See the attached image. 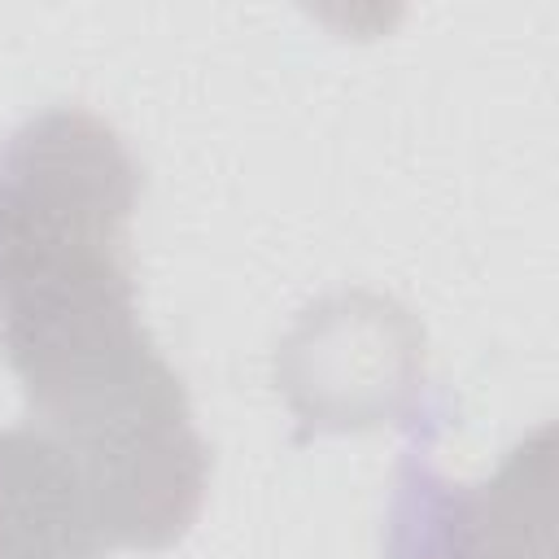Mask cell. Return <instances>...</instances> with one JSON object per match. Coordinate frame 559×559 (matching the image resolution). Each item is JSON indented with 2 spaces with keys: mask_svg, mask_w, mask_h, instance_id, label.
<instances>
[{
  "mask_svg": "<svg viewBox=\"0 0 559 559\" xmlns=\"http://www.w3.org/2000/svg\"><path fill=\"white\" fill-rule=\"evenodd\" d=\"M135 201L127 140L87 109H44L0 144V354L26 424L92 476L122 550H166L205 502L210 454L140 323Z\"/></svg>",
  "mask_w": 559,
  "mask_h": 559,
  "instance_id": "cell-1",
  "label": "cell"
},
{
  "mask_svg": "<svg viewBox=\"0 0 559 559\" xmlns=\"http://www.w3.org/2000/svg\"><path fill=\"white\" fill-rule=\"evenodd\" d=\"M550 428L489 485H450L411 454L389 502V559H550Z\"/></svg>",
  "mask_w": 559,
  "mask_h": 559,
  "instance_id": "cell-2",
  "label": "cell"
}]
</instances>
